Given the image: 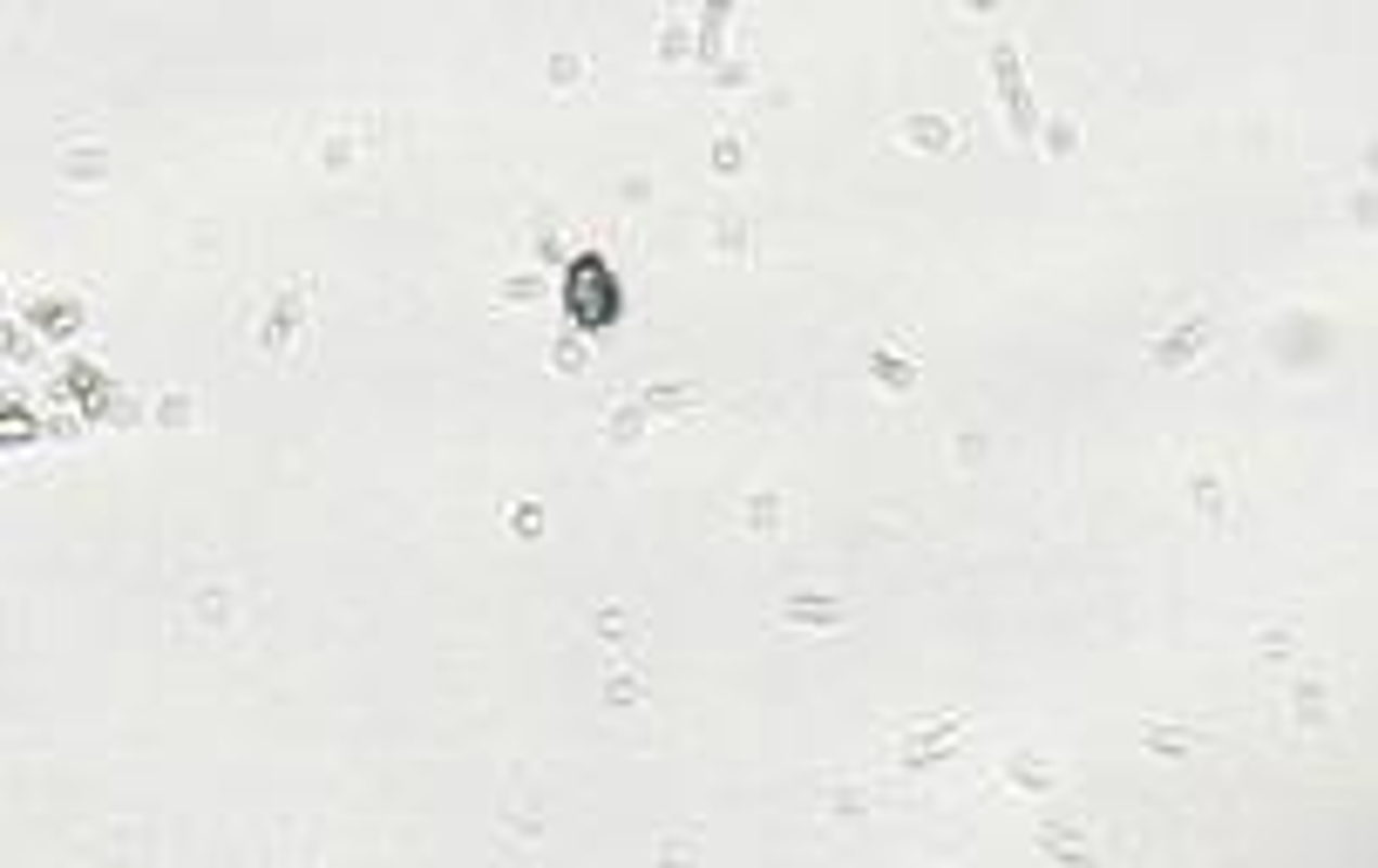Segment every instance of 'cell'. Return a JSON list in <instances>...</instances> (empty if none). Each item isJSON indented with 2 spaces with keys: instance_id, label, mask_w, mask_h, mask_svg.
I'll return each mask as SVG.
<instances>
[{
  "instance_id": "6da1fadb",
  "label": "cell",
  "mask_w": 1378,
  "mask_h": 868,
  "mask_svg": "<svg viewBox=\"0 0 1378 868\" xmlns=\"http://www.w3.org/2000/svg\"><path fill=\"white\" fill-rule=\"evenodd\" d=\"M964 726H972L964 712H931V720H910V726L897 733V747H889V760H910V767H924V760H937Z\"/></svg>"
},
{
  "instance_id": "7a4b0ae2",
  "label": "cell",
  "mask_w": 1378,
  "mask_h": 868,
  "mask_svg": "<svg viewBox=\"0 0 1378 868\" xmlns=\"http://www.w3.org/2000/svg\"><path fill=\"white\" fill-rule=\"evenodd\" d=\"M991 82H999V102H1005L1012 130H1026V122H1032V89H1026V62H1018V41L1012 35L991 41Z\"/></svg>"
},
{
  "instance_id": "3957f363",
  "label": "cell",
  "mask_w": 1378,
  "mask_h": 868,
  "mask_svg": "<svg viewBox=\"0 0 1378 868\" xmlns=\"http://www.w3.org/2000/svg\"><path fill=\"white\" fill-rule=\"evenodd\" d=\"M1039 849L1066 862V868H1087L1093 862V841H1087V814H1039Z\"/></svg>"
},
{
  "instance_id": "277c9868",
  "label": "cell",
  "mask_w": 1378,
  "mask_h": 868,
  "mask_svg": "<svg viewBox=\"0 0 1378 868\" xmlns=\"http://www.w3.org/2000/svg\"><path fill=\"white\" fill-rule=\"evenodd\" d=\"M903 143H916V149H958L964 143V122L951 116V109H910V116H897L889 122Z\"/></svg>"
},
{
  "instance_id": "5b68a950",
  "label": "cell",
  "mask_w": 1378,
  "mask_h": 868,
  "mask_svg": "<svg viewBox=\"0 0 1378 868\" xmlns=\"http://www.w3.org/2000/svg\"><path fill=\"white\" fill-rule=\"evenodd\" d=\"M1202 346H1209V319H1202V313H1188V319L1168 326V333L1147 340V360H1155V367H1175V360H1195Z\"/></svg>"
},
{
  "instance_id": "8992f818",
  "label": "cell",
  "mask_w": 1378,
  "mask_h": 868,
  "mask_svg": "<svg viewBox=\"0 0 1378 868\" xmlns=\"http://www.w3.org/2000/svg\"><path fill=\"white\" fill-rule=\"evenodd\" d=\"M781 618H788V624H815V631H829V624H849V597L795 591V597H781Z\"/></svg>"
},
{
  "instance_id": "52a82bcc",
  "label": "cell",
  "mask_w": 1378,
  "mask_h": 868,
  "mask_svg": "<svg viewBox=\"0 0 1378 868\" xmlns=\"http://www.w3.org/2000/svg\"><path fill=\"white\" fill-rule=\"evenodd\" d=\"M361 136H374V116H334V122L320 130V157H326V163H353Z\"/></svg>"
},
{
  "instance_id": "ba28073f",
  "label": "cell",
  "mask_w": 1378,
  "mask_h": 868,
  "mask_svg": "<svg viewBox=\"0 0 1378 868\" xmlns=\"http://www.w3.org/2000/svg\"><path fill=\"white\" fill-rule=\"evenodd\" d=\"M999 780H1005V787H1026V794H1045V787L1060 780V767H1053L1045 753H1005V760H999Z\"/></svg>"
},
{
  "instance_id": "9c48e42d",
  "label": "cell",
  "mask_w": 1378,
  "mask_h": 868,
  "mask_svg": "<svg viewBox=\"0 0 1378 868\" xmlns=\"http://www.w3.org/2000/svg\"><path fill=\"white\" fill-rule=\"evenodd\" d=\"M659 55H700V35H693V14L686 8L659 14Z\"/></svg>"
},
{
  "instance_id": "30bf717a",
  "label": "cell",
  "mask_w": 1378,
  "mask_h": 868,
  "mask_svg": "<svg viewBox=\"0 0 1378 868\" xmlns=\"http://www.w3.org/2000/svg\"><path fill=\"white\" fill-rule=\"evenodd\" d=\"M1141 739H1147L1155 753H1188L1202 733H1195V726H1168V720H1141Z\"/></svg>"
},
{
  "instance_id": "8fae6325",
  "label": "cell",
  "mask_w": 1378,
  "mask_h": 868,
  "mask_svg": "<svg viewBox=\"0 0 1378 868\" xmlns=\"http://www.w3.org/2000/svg\"><path fill=\"white\" fill-rule=\"evenodd\" d=\"M748 218L740 211H713V251H748Z\"/></svg>"
},
{
  "instance_id": "7c38bea8",
  "label": "cell",
  "mask_w": 1378,
  "mask_h": 868,
  "mask_svg": "<svg viewBox=\"0 0 1378 868\" xmlns=\"http://www.w3.org/2000/svg\"><path fill=\"white\" fill-rule=\"evenodd\" d=\"M870 373L883 380V387H897V394H903L910 380H916V367H910V360H897V353H889V346H876V353H870Z\"/></svg>"
},
{
  "instance_id": "4fadbf2b",
  "label": "cell",
  "mask_w": 1378,
  "mask_h": 868,
  "mask_svg": "<svg viewBox=\"0 0 1378 868\" xmlns=\"http://www.w3.org/2000/svg\"><path fill=\"white\" fill-rule=\"evenodd\" d=\"M62 170L75 176V184H89V176H102V143H75L68 157H62Z\"/></svg>"
},
{
  "instance_id": "5bb4252c",
  "label": "cell",
  "mask_w": 1378,
  "mask_h": 868,
  "mask_svg": "<svg viewBox=\"0 0 1378 868\" xmlns=\"http://www.w3.org/2000/svg\"><path fill=\"white\" fill-rule=\"evenodd\" d=\"M740 523H754V529H775V523H781V496H775V489H760L748 509H740Z\"/></svg>"
},
{
  "instance_id": "9a60e30c",
  "label": "cell",
  "mask_w": 1378,
  "mask_h": 868,
  "mask_svg": "<svg viewBox=\"0 0 1378 868\" xmlns=\"http://www.w3.org/2000/svg\"><path fill=\"white\" fill-rule=\"evenodd\" d=\"M1045 143H1053V149H1074V143H1080V122H1074V116H1045Z\"/></svg>"
},
{
  "instance_id": "2e32d148",
  "label": "cell",
  "mask_w": 1378,
  "mask_h": 868,
  "mask_svg": "<svg viewBox=\"0 0 1378 868\" xmlns=\"http://www.w3.org/2000/svg\"><path fill=\"white\" fill-rule=\"evenodd\" d=\"M659 868H686V828H673L659 841Z\"/></svg>"
},
{
  "instance_id": "e0dca14e",
  "label": "cell",
  "mask_w": 1378,
  "mask_h": 868,
  "mask_svg": "<svg viewBox=\"0 0 1378 868\" xmlns=\"http://www.w3.org/2000/svg\"><path fill=\"white\" fill-rule=\"evenodd\" d=\"M550 360H557V367H584V340H577V333H564V340L550 346Z\"/></svg>"
},
{
  "instance_id": "ac0fdd59",
  "label": "cell",
  "mask_w": 1378,
  "mask_h": 868,
  "mask_svg": "<svg viewBox=\"0 0 1378 868\" xmlns=\"http://www.w3.org/2000/svg\"><path fill=\"white\" fill-rule=\"evenodd\" d=\"M1195 502H1202V509H1222V482H1216V475H1195Z\"/></svg>"
},
{
  "instance_id": "d6986e66",
  "label": "cell",
  "mask_w": 1378,
  "mask_h": 868,
  "mask_svg": "<svg viewBox=\"0 0 1378 868\" xmlns=\"http://www.w3.org/2000/svg\"><path fill=\"white\" fill-rule=\"evenodd\" d=\"M713 163H720V170H740V136H720V143H713Z\"/></svg>"
},
{
  "instance_id": "ffe728a7",
  "label": "cell",
  "mask_w": 1378,
  "mask_h": 868,
  "mask_svg": "<svg viewBox=\"0 0 1378 868\" xmlns=\"http://www.w3.org/2000/svg\"><path fill=\"white\" fill-rule=\"evenodd\" d=\"M509 523H517V529H537L544 509H537V502H517V509H509Z\"/></svg>"
},
{
  "instance_id": "44dd1931",
  "label": "cell",
  "mask_w": 1378,
  "mask_h": 868,
  "mask_svg": "<svg viewBox=\"0 0 1378 868\" xmlns=\"http://www.w3.org/2000/svg\"><path fill=\"white\" fill-rule=\"evenodd\" d=\"M550 75H557V82H577V55H571V48H557V62H550Z\"/></svg>"
}]
</instances>
